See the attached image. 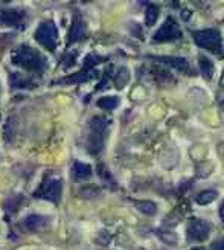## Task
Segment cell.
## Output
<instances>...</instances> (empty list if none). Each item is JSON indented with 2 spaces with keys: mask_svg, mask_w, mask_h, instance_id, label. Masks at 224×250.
I'll use <instances>...</instances> for the list:
<instances>
[{
  "mask_svg": "<svg viewBox=\"0 0 224 250\" xmlns=\"http://www.w3.org/2000/svg\"><path fill=\"white\" fill-rule=\"evenodd\" d=\"M12 61H14V64L23 67L24 70L34 73H41L47 69L46 57L28 44L19 46V49L12 55Z\"/></svg>",
  "mask_w": 224,
  "mask_h": 250,
  "instance_id": "6da1fadb",
  "label": "cell"
},
{
  "mask_svg": "<svg viewBox=\"0 0 224 250\" xmlns=\"http://www.w3.org/2000/svg\"><path fill=\"white\" fill-rule=\"evenodd\" d=\"M108 125V121L104 119V118H93L92 122H90V136H89V142H87V149H89L90 153H98L102 149V139H104V133H105V128Z\"/></svg>",
  "mask_w": 224,
  "mask_h": 250,
  "instance_id": "7a4b0ae2",
  "label": "cell"
},
{
  "mask_svg": "<svg viewBox=\"0 0 224 250\" xmlns=\"http://www.w3.org/2000/svg\"><path fill=\"white\" fill-rule=\"evenodd\" d=\"M35 40L39 42L41 46H44L49 51H55V47L58 44V31L55 28L54 21H44L41 23L39 28H37L35 34Z\"/></svg>",
  "mask_w": 224,
  "mask_h": 250,
  "instance_id": "3957f363",
  "label": "cell"
},
{
  "mask_svg": "<svg viewBox=\"0 0 224 250\" xmlns=\"http://www.w3.org/2000/svg\"><path fill=\"white\" fill-rule=\"evenodd\" d=\"M194 42L200 47L207 49V51H221V35L217 29H204L194 32Z\"/></svg>",
  "mask_w": 224,
  "mask_h": 250,
  "instance_id": "277c9868",
  "label": "cell"
},
{
  "mask_svg": "<svg viewBox=\"0 0 224 250\" xmlns=\"http://www.w3.org/2000/svg\"><path fill=\"white\" fill-rule=\"evenodd\" d=\"M182 37V31H180V26L177 24V21L168 17L163 24H162V28L154 34L153 40L156 43H160V42H174V40H179Z\"/></svg>",
  "mask_w": 224,
  "mask_h": 250,
  "instance_id": "5b68a950",
  "label": "cell"
},
{
  "mask_svg": "<svg viewBox=\"0 0 224 250\" xmlns=\"http://www.w3.org/2000/svg\"><path fill=\"white\" fill-rule=\"evenodd\" d=\"M210 230H212V226L200 218H192L188 223V228H186V233H188V238L191 241H197V243H202L204 241Z\"/></svg>",
  "mask_w": 224,
  "mask_h": 250,
  "instance_id": "8992f818",
  "label": "cell"
},
{
  "mask_svg": "<svg viewBox=\"0 0 224 250\" xmlns=\"http://www.w3.org/2000/svg\"><path fill=\"white\" fill-rule=\"evenodd\" d=\"M35 197H41L46 198L49 202H54L58 203L60 202V197H61V182L60 179H51L47 183H44L41 186V189H39L35 192Z\"/></svg>",
  "mask_w": 224,
  "mask_h": 250,
  "instance_id": "52a82bcc",
  "label": "cell"
},
{
  "mask_svg": "<svg viewBox=\"0 0 224 250\" xmlns=\"http://www.w3.org/2000/svg\"><path fill=\"white\" fill-rule=\"evenodd\" d=\"M24 19V14L19 9H5L0 14V21L6 26H19Z\"/></svg>",
  "mask_w": 224,
  "mask_h": 250,
  "instance_id": "ba28073f",
  "label": "cell"
},
{
  "mask_svg": "<svg viewBox=\"0 0 224 250\" xmlns=\"http://www.w3.org/2000/svg\"><path fill=\"white\" fill-rule=\"evenodd\" d=\"M49 224V218L44 217V215H37V214H32V215H28L24 218V228L31 232H37V230H41L44 229Z\"/></svg>",
  "mask_w": 224,
  "mask_h": 250,
  "instance_id": "9c48e42d",
  "label": "cell"
},
{
  "mask_svg": "<svg viewBox=\"0 0 224 250\" xmlns=\"http://www.w3.org/2000/svg\"><path fill=\"white\" fill-rule=\"evenodd\" d=\"M72 172H73V177L77 180H85L92 176V167L82 164V162H75L72 167Z\"/></svg>",
  "mask_w": 224,
  "mask_h": 250,
  "instance_id": "30bf717a",
  "label": "cell"
},
{
  "mask_svg": "<svg viewBox=\"0 0 224 250\" xmlns=\"http://www.w3.org/2000/svg\"><path fill=\"white\" fill-rule=\"evenodd\" d=\"M84 35H85V24H84V21L80 17H77V19H75V21H73V26L70 29V34H69V43L81 40Z\"/></svg>",
  "mask_w": 224,
  "mask_h": 250,
  "instance_id": "8fae6325",
  "label": "cell"
},
{
  "mask_svg": "<svg viewBox=\"0 0 224 250\" xmlns=\"http://www.w3.org/2000/svg\"><path fill=\"white\" fill-rule=\"evenodd\" d=\"M198 67H200V72H202V75L206 80L212 78V75H214V62L210 61L207 57H204V55L198 57Z\"/></svg>",
  "mask_w": 224,
  "mask_h": 250,
  "instance_id": "7c38bea8",
  "label": "cell"
},
{
  "mask_svg": "<svg viewBox=\"0 0 224 250\" xmlns=\"http://www.w3.org/2000/svg\"><path fill=\"white\" fill-rule=\"evenodd\" d=\"M160 61H165L166 64L176 67L182 72H188L189 70V62L186 61L184 58H177V57H163V58H159Z\"/></svg>",
  "mask_w": 224,
  "mask_h": 250,
  "instance_id": "4fadbf2b",
  "label": "cell"
},
{
  "mask_svg": "<svg viewBox=\"0 0 224 250\" xmlns=\"http://www.w3.org/2000/svg\"><path fill=\"white\" fill-rule=\"evenodd\" d=\"M217 197H218L217 191H214V189H206V191H202V192L197 194L195 202L198 205H209V203H212Z\"/></svg>",
  "mask_w": 224,
  "mask_h": 250,
  "instance_id": "5bb4252c",
  "label": "cell"
},
{
  "mask_svg": "<svg viewBox=\"0 0 224 250\" xmlns=\"http://www.w3.org/2000/svg\"><path fill=\"white\" fill-rule=\"evenodd\" d=\"M118 105H119V98L118 96H104V98H101L98 101V107L102 108V110H107V111L116 108Z\"/></svg>",
  "mask_w": 224,
  "mask_h": 250,
  "instance_id": "9a60e30c",
  "label": "cell"
},
{
  "mask_svg": "<svg viewBox=\"0 0 224 250\" xmlns=\"http://www.w3.org/2000/svg\"><path fill=\"white\" fill-rule=\"evenodd\" d=\"M136 208H138L142 214L145 215H156L157 214V206L153 202H136Z\"/></svg>",
  "mask_w": 224,
  "mask_h": 250,
  "instance_id": "2e32d148",
  "label": "cell"
},
{
  "mask_svg": "<svg viewBox=\"0 0 224 250\" xmlns=\"http://www.w3.org/2000/svg\"><path fill=\"white\" fill-rule=\"evenodd\" d=\"M99 188H96V186H93V185H90V186H82V188H80L78 189V194L82 197V198H95V197H98L99 195Z\"/></svg>",
  "mask_w": 224,
  "mask_h": 250,
  "instance_id": "e0dca14e",
  "label": "cell"
},
{
  "mask_svg": "<svg viewBox=\"0 0 224 250\" xmlns=\"http://www.w3.org/2000/svg\"><path fill=\"white\" fill-rule=\"evenodd\" d=\"M130 80V75H128V70L127 69H119V72L116 73V77H115V84L118 89H122L123 85H125Z\"/></svg>",
  "mask_w": 224,
  "mask_h": 250,
  "instance_id": "ac0fdd59",
  "label": "cell"
},
{
  "mask_svg": "<svg viewBox=\"0 0 224 250\" xmlns=\"http://www.w3.org/2000/svg\"><path fill=\"white\" fill-rule=\"evenodd\" d=\"M159 17V8L156 5H149L146 9V24H154Z\"/></svg>",
  "mask_w": 224,
  "mask_h": 250,
  "instance_id": "d6986e66",
  "label": "cell"
},
{
  "mask_svg": "<svg viewBox=\"0 0 224 250\" xmlns=\"http://www.w3.org/2000/svg\"><path fill=\"white\" fill-rule=\"evenodd\" d=\"M212 250H224V240H217L212 243Z\"/></svg>",
  "mask_w": 224,
  "mask_h": 250,
  "instance_id": "ffe728a7",
  "label": "cell"
},
{
  "mask_svg": "<svg viewBox=\"0 0 224 250\" xmlns=\"http://www.w3.org/2000/svg\"><path fill=\"white\" fill-rule=\"evenodd\" d=\"M220 218H221L223 223H224V202H223L221 206H220Z\"/></svg>",
  "mask_w": 224,
  "mask_h": 250,
  "instance_id": "44dd1931",
  "label": "cell"
},
{
  "mask_svg": "<svg viewBox=\"0 0 224 250\" xmlns=\"http://www.w3.org/2000/svg\"><path fill=\"white\" fill-rule=\"evenodd\" d=\"M220 85L224 89V72H223V75H221V80H220Z\"/></svg>",
  "mask_w": 224,
  "mask_h": 250,
  "instance_id": "7402d4cb",
  "label": "cell"
},
{
  "mask_svg": "<svg viewBox=\"0 0 224 250\" xmlns=\"http://www.w3.org/2000/svg\"><path fill=\"white\" fill-rule=\"evenodd\" d=\"M194 250H203V249H194Z\"/></svg>",
  "mask_w": 224,
  "mask_h": 250,
  "instance_id": "603a6c76",
  "label": "cell"
}]
</instances>
